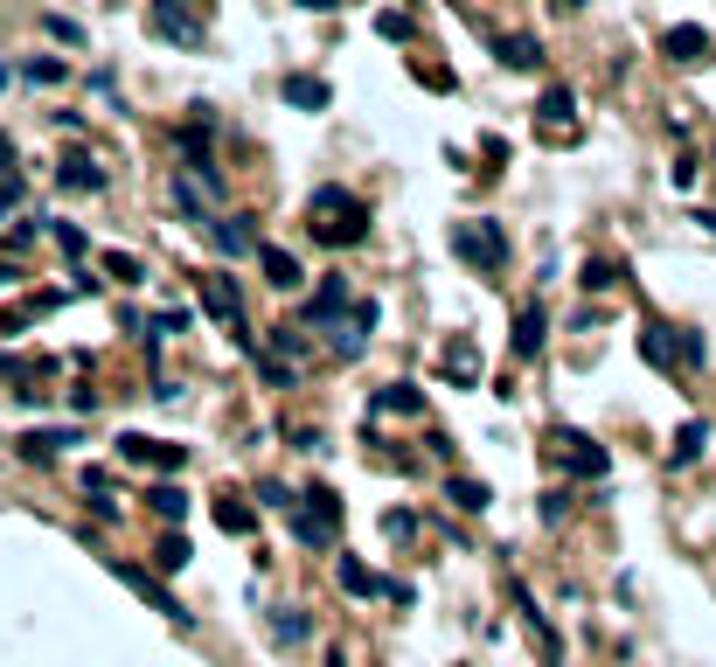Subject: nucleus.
<instances>
[{"mask_svg": "<svg viewBox=\"0 0 716 667\" xmlns=\"http://www.w3.org/2000/svg\"><path fill=\"white\" fill-rule=\"evenodd\" d=\"M501 63H508V70H536V63H543V42H536V35H501Z\"/></svg>", "mask_w": 716, "mask_h": 667, "instance_id": "a211bd4d", "label": "nucleus"}, {"mask_svg": "<svg viewBox=\"0 0 716 667\" xmlns=\"http://www.w3.org/2000/svg\"><path fill=\"white\" fill-rule=\"evenodd\" d=\"M112 570H119V584H133V591H140L153 612H167L174 626H195V612H181V605H174V598L160 591V577H153V570H133V563H112Z\"/></svg>", "mask_w": 716, "mask_h": 667, "instance_id": "7ed1b4c3", "label": "nucleus"}, {"mask_svg": "<svg viewBox=\"0 0 716 667\" xmlns=\"http://www.w3.org/2000/svg\"><path fill=\"white\" fill-rule=\"evenodd\" d=\"M376 35H390V42H411V14H397V7H390V14H376Z\"/></svg>", "mask_w": 716, "mask_h": 667, "instance_id": "cd10ccee", "label": "nucleus"}, {"mask_svg": "<svg viewBox=\"0 0 716 667\" xmlns=\"http://www.w3.org/2000/svg\"><path fill=\"white\" fill-rule=\"evenodd\" d=\"M313 230H320V244H362V237H369V209L348 195V202H341V223H313Z\"/></svg>", "mask_w": 716, "mask_h": 667, "instance_id": "39448f33", "label": "nucleus"}, {"mask_svg": "<svg viewBox=\"0 0 716 667\" xmlns=\"http://www.w3.org/2000/svg\"><path fill=\"white\" fill-rule=\"evenodd\" d=\"M202 306H209V320H223V327H237V313H244L237 285H216V278H202Z\"/></svg>", "mask_w": 716, "mask_h": 667, "instance_id": "ddd939ff", "label": "nucleus"}, {"mask_svg": "<svg viewBox=\"0 0 716 667\" xmlns=\"http://www.w3.org/2000/svg\"><path fill=\"white\" fill-rule=\"evenodd\" d=\"M445 376H452V383H473V376H480V355H473V341H452V348H445Z\"/></svg>", "mask_w": 716, "mask_h": 667, "instance_id": "412c9836", "label": "nucleus"}, {"mask_svg": "<svg viewBox=\"0 0 716 667\" xmlns=\"http://www.w3.org/2000/svg\"><path fill=\"white\" fill-rule=\"evenodd\" d=\"M146 501H153V508H160V515H174V522H181V515H188V494H181V487H153V494H146Z\"/></svg>", "mask_w": 716, "mask_h": 667, "instance_id": "393cba45", "label": "nucleus"}, {"mask_svg": "<svg viewBox=\"0 0 716 667\" xmlns=\"http://www.w3.org/2000/svg\"><path fill=\"white\" fill-rule=\"evenodd\" d=\"M536 112H543V126H571V112H577V91H571V84H550V91L536 98Z\"/></svg>", "mask_w": 716, "mask_h": 667, "instance_id": "dca6fc26", "label": "nucleus"}, {"mask_svg": "<svg viewBox=\"0 0 716 667\" xmlns=\"http://www.w3.org/2000/svg\"><path fill=\"white\" fill-rule=\"evenodd\" d=\"M14 445H21L28 459H49L56 445H77V431H70V424H63V431H28V438H14Z\"/></svg>", "mask_w": 716, "mask_h": 667, "instance_id": "4be33fe9", "label": "nucleus"}, {"mask_svg": "<svg viewBox=\"0 0 716 667\" xmlns=\"http://www.w3.org/2000/svg\"><path fill=\"white\" fill-rule=\"evenodd\" d=\"M209 244H216L223 258H251V251H258V237H251V223H244V216H230V223H209Z\"/></svg>", "mask_w": 716, "mask_h": 667, "instance_id": "6e6552de", "label": "nucleus"}, {"mask_svg": "<svg viewBox=\"0 0 716 667\" xmlns=\"http://www.w3.org/2000/svg\"><path fill=\"white\" fill-rule=\"evenodd\" d=\"M279 91H286L292 112H327V84H320V77H306V70H292Z\"/></svg>", "mask_w": 716, "mask_h": 667, "instance_id": "1a4fd4ad", "label": "nucleus"}, {"mask_svg": "<svg viewBox=\"0 0 716 667\" xmlns=\"http://www.w3.org/2000/svg\"><path fill=\"white\" fill-rule=\"evenodd\" d=\"M543 334H550V320H543V306L529 299V306L515 313V355H543Z\"/></svg>", "mask_w": 716, "mask_h": 667, "instance_id": "f8f14e48", "label": "nucleus"}, {"mask_svg": "<svg viewBox=\"0 0 716 667\" xmlns=\"http://www.w3.org/2000/svg\"><path fill=\"white\" fill-rule=\"evenodd\" d=\"M49 35H63V42H70V49H77V42H84V28H77V21H63V14H49Z\"/></svg>", "mask_w": 716, "mask_h": 667, "instance_id": "c9c22d12", "label": "nucleus"}, {"mask_svg": "<svg viewBox=\"0 0 716 667\" xmlns=\"http://www.w3.org/2000/svg\"><path fill=\"white\" fill-rule=\"evenodd\" d=\"M557 445H564V459H571L584 480H598V473H605V452H598V445H591L584 431H557Z\"/></svg>", "mask_w": 716, "mask_h": 667, "instance_id": "9d476101", "label": "nucleus"}, {"mask_svg": "<svg viewBox=\"0 0 716 667\" xmlns=\"http://www.w3.org/2000/svg\"><path fill=\"white\" fill-rule=\"evenodd\" d=\"M675 355H682L689 369H703V362H710V348H703V334H682V341H675Z\"/></svg>", "mask_w": 716, "mask_h": 667, "instance_id": "72a5a7b5", "label": "nucleus"}, {"mask_svg": "<svg viewBox=\"0 0 716 667\" xmlns=\"http://www.w3.org/2000/svg\"><path fill=\"white\" fill-rule=\"evenodd\" d=\"M272 633H279V640H306V619H299V612H279Z\"/></svg>", "mask_w": 716, "mask_h": 667, "instance_id": "f704fd0d", "label": "nucleus"}, {"mask_svg": "<svg viewBox=\"0 0 716 667\" xmlns=\"http://www.w3.org/2000/svg\"><path fill=\"white\" fill-rule=\"evenodd\" d=\"M550 7H577V0H550Z\"/></svg>", "mask_w": 716, "mask_h": 667, "instance_id": "ea45409f", "label": "nucleus"}, {"mask_svg": "<svg viewBox=\"0 0 716 667\" xmlns=\"http://www.w3.org/2000/svg\"><path fill=\"white\" fill-rule=\"evenodd\" d=\"M153 35H160V42L195 49V42H202V21H181V14H167V7H160V14H153Z\"/></svg>", "mask_w": 716, "mask_h": 667, "instance_id": "f3484780", "label": "nucleus"}, {"mask_svg": "<svg viewBox=\"0 0 716 667\" xmlns=\"http://www.w3.org/2000/svg\"><path fill=\"white\" fill-rule=\"evenodd\" d=\"M341 584H348L355 598H369V591H376V577H369V570H362L355 556H341Z\"/></svg>", "mask_w": 716, "mask_h": 667, "instance_id": "a878e982", "label": "nucleus"}, {"mask_svg": "<svg viewBox=\"0 0 716 667\" xmlns=\"http://www.w3.org/2000/svg\"><path fill=\"white\" fill-rule=\"evenodd\" d=\"M640 355L654 369H675V348H668V327H640Z\"/></svg>", "mask_w": 716, "mask_h": 667, "instance_id": "b1692460", "label": "nucleus"}, {"mask_svg": "<svg viewBox=\"0 0 716 667\" xmlns=\"http://www.w3.org/2000/svg\"><path fill=\"white\" fill-rule=\"evenodd\" d=\"M21 195V174H14V146H0V202Z\"/></svg>", "mask_w": 716, "mask_h": 667, "instance_id": "7c9ffc66", "label": "nucleus"}, {"mask_svg": "<svg viewBox=\"0 0 716 667\" xmlns=\"http://www.w3.org/2000/svg\"><path fill=\"white\" fill-rule=\"evenodd\" d=\"M216 522H223V535H251V529H258V515H251L244 501H230V494L216 501Z\"/></svg>", "mask_w": 716, "mask_h": 667, "instance_id": "5701e85b", "label": "nucleus"}, {"mask_svg": "<svg viewBox=\"0 0 716 667\" xmlns=\"http://www.w3.org/2000/svg\"><path fill=\"white\" fill-rule=\"evenodd\" d=\"M21 77H28V84H63V63H56V56H35Z\"/></svg>", "mask_w": 716, "mask_h": 667, "instance_id": "c85d7f7f", "label": "nucleus"}, {"mask_svg": "<svg viewBox=\"0 0 716 667\" xmlns=\"http://www.w3.org/2000/svg\"><path fill=\"white\" fill-rule=\"evenodd\" d=\"M703 445H710V424H703V417H689V424L675 431V452H668V459H675V466H696V459H703Z\"/></svg>", "mask_w": 716, "mask_h": 667, "instance_id": "4468645a", "label": "nucleus"}, {"mask_svg": "<svg viewBox=\"0 0 716 667\" xmlns=\"http://www.w3.org/2000/svg\"><path fill=\"white\" fill-rule=\"evenodd\" d=\"M56 181H63V188H84V195H98V188H105V167H98L91 153H70V160L56 167Z\"/></svg>", "mask_w": 716, "mask_h": 667, "instance_id": "9b49d317", "label": "nucleus"}, {"mask_svg": "<svg viewBox=\"0 0 716 667\" xmlns=\"http://www.w3.org/2000/svg\"><path fill=\"white\" fill-rule=\"evenodd\" d=\"M619 278H626V271H612L605 258H591V265H584V285H591V292H605V285H619Z\"/></svg>", "mask_w": 716, "mask_h": 667, "instance_id": "2f4dec72", "label": "nucleus"}, {"mask_svg": "<svg viewBox=\"0 0 716 667\" xmlns=\"http://www.w3.org/2000/svg\"><path fill=\"white\" fill-rule=\"evenodd\" d=\"M452 258H466L473 271H501V258H508V237H501V223H487V216H473V223H452Z\"/></svg>", "mask_w": 716, "mask_h": 667, "instance_id": "f257e3e1", "label": "nucleus"}, {"mask_svg": "<svg viewBox=\"0 0 716 667\" xmlns=\"http://www.w3.org/2000/svg\"><path fill=\"white\" fill-rule=\"evenodd\" d=\"M341 306H348V285H341V278H327V285H320V292H313L299 313H306V320H334Z\"/></svg>", "mask_w": 716, "mask_h": 667, "instance_id": "6ab92c4d", "label": "nucleus"}, {"mask_svg": "<svg viewBox=\"0 0 716 667\" xmlns=\"http://www.w3.org/2000/svg\"><path fill=\"white\" fill-rule=\"evenodd\" d=\"M445 501H452V508H466V515H487V508H494L487 480H445Z\"/></svg>", "mask_w": 716, "mask_h": 667, "instance_id": "2eb2a0df", "label": "nucleus"}, {"mask_svg": "<svg viewBox=\"0 0 716 667\" xmlns=\"http://www.w3.org/2000/svg\"><path fill=\"white\" fill-rule=\"evenodd\" d=\"M334 515H341V501H334L327 487H313V494H306V508H292L286 522H292V535H299V542L327 549V542H334Z\"/></svg>", "mask_w": 716, "mask_h": 667, "instance_id": "f03ea898", "label": "nucleus"}, {"mask_svg": "<svg viewBox=\"0 0 716 667\" xmlns=\"http://www.w3.org/2000/svg\"><path fill=\"white\" fill-rule=\"evenodd\" d=\"M7 278H21V271H14V265H0V285H7Z\"/></svg>", "mask_w": 716, "mask_h": 667, "instance_id": "58836bf2", "label": "nucleus"}, {"mask_svg": "<svg viewBox=\"0 0 716 667\" xmlns=\"http://www.w3.org/2000/svg\"><path fill=\"white\" fill-rule=\"evenodd\" d=\"M258 265H265V278H272L279 292H299V285H306L299 258H292V251H279V244H258Z\"/></svg>", "mask_w": 716, "mask_h": 667, "instance_id": "423d86ee", "label": "nucleus"}, {"mask_svg": "<svg viewBox=\"0 0 716 667\" xmlns=\"http://www.w3.org/2000/svg\"><path fill=\"white\" fill-rule=\"evenodd\" d=\"M105 271H112L119 285H140V258H126V251H105Z\"/></svg>", "mask_w": 716, "mask_h": 667, "instance_id": "bb28decb", "label": "nucleus"}, {"mask_svg": "<svg viewBox=\"0 0 716 667\" xmlns=\"http://www.w3.org/2000/svg\"><path fill=\"white\" fill-rule=\"evenodd\" d=\"M696 223H703V230H710V237H716V209H696Z\"/></svg>", "mask_w": 716, "mask_h": 667, "instance_id": "e433bc0d", "label": "nucleus"}, {"mask_svg": "<svg viewBox=\"0 0 716 667\" xmlns=\"http://www.w3.org/2000/svg\"><path fill=\"white\" fill-rule=\"evenodd\" d=\"M299 7H313V14H327V7H341V0H299Z\"/></svg>", "mask_w": 716, "mask_h": 667, "instance_id": "4c0bfd02", "label": "nucleus"}, {"mask_svg": "<svg viewBox=\"0 0 716 667\" xmlns=\"http://www.w3.org/2000/svg\"><path fill=\"white\" fill-rule=\"evenodd\" d=\"M56 244H63V251H70V258H84V251H91V237H84V230H77V223H56Z\"/></svg>", "mask_w": 716, "mask_h": 667, "instance_id": "473e14b6", "label": "nucleus"}, {"mask_svg": "<svg viewBox=\"0 0 716 667\" xmlns=\"http://www.w3.org/2000/svg\"><path fill=\"white\" fill-rule=\"evenodd\" d=\"M153 563H160V570H181V563H188V542H181V535H167V542L153 549Z\"/></svg>", "mask_w": 716, "mask_h": 667, "instance_id": "c756f323", "label": "nucleus"}, {"mask_svg": "<svg viewBox=\"0 0 716 667\" xmlns=\"http://www.w3.org/2000/svg\"><path fill=\"white\" fill-rule=\"evenodd\" d=\"M119 459H133V466H181V445H153L140 431H126L119 438Z\"/></svg>", "mask_w": 716, "mask_h": 667, "instance_id": "0eeeda50", "label": "nucleus"}, {"mask_svg": "<svg viewBox=\"0 0 716 667\" xmlns=\"http://www.w3.org/2000/svg\"><path fill=\"white\" fill-rule=\"evenodd\" d=\"M376 410H397V417H418L425 397H418V383H383L376 390Z\"/></svg>", "mask_w": 716, "mask_h": 667, "instance_id": "aec40b11", "label": "nucleus"}, {"mask_svg": "<svg viewBox=\"0 0 716 667\" xmlns=\"http://www.w3.org/2000/svg\"><path fill=\"white\" fill-rule=\"evenodd\" d=\"M661 56H668V63H710V28H696V21L668 28V35H661Z\"/></svg>", "mask_w": 716, "mask_h": 667, "instance_id": "20e7f679", "label": "nucleus"}]
</instances>
